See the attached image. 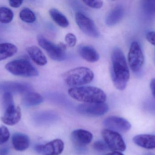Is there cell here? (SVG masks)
<instances>
[{"label":"cell","mask_w":155,"mask_h":155,"mask_svg":"<svg viewBox=\"0 0 155 155\" xmlns=\"http://www.w3.org/2000/svg\"><path fill=\"white\" fill-rule=\"evenodd\" d=\"M14 14L12 10L8 7H0V22L2 23L11 22L13 19Z\"/></svg>","instance_id":"cell-24"},{"label":"cell","mask_w":155,"mask_h":155,"mask_svg":"<svg viewBox=\"0 0 155 155\" xmlns=\"http://www.w3.org/2000/svg\"><path fill=\"white\" fill-rule=\"evenodd\" d=\"M12 143L15 150L22 152L28 149L30 146V138L25 134L16 133L13 135Z\"/></svg>","instance_id":"cell-17"},{"label":"cell","mask_w":155,"mask_h":155,"mask_svg":"<svg viewBox=\"0 0 155 155\" xmlns=\"http://www.w3.org/2000/svg\"><path fill=\"white\" fill-rule=\"evenodd\" d=\"M2 104L5 110L9 106L15 105L13 98L11 93L5 92L4 93L2 97Z\"/></svg>","instance_id":"cell-26"},{"label":"cell","mask_w":155,"mask_h":155,"mask_svg":"<svg viewBox=\"0 0 155 155\" xmlns=\"http://www.w3.org/2000/svg\"><path fill=\"white\" fill-rule=\"evenodd\" d=\"M102 134L105 143L112 151L124 152L126 149L125 143L119 133L105 129L102 131Z\"/></svg>","instance_id":"cell-8"},{"label":"cell","mask_w":155,"mask_h":155,"mask_svg":"<svg viewBox=\"0 0 155 155\" xmlns=\"http://www.w3.org/2000/svg\"><path fill=\"white\" fill-rule=\"evenodd\" d=\"M143 9L147 12L155 14V0H146L142 2Z\"/></svg>","instance_id":"cell-25"},{"label":"cell","mask_w":155,"mask_h":155,"mask_svg":"<svg viewBox=\"0 0 155 155\" xmlns=\"http://www.w3.org/2000/svg\"><path fill=\"white\" fill-rule=\"evenodd\" d=\"M21 108L13 105L5 110L4 114L1 119L5 125L13 126L18 123L21 120Z\"/></svg>","instance_id":"cell-12"},{"label":"cell","mask_w":155,"mask_h":155,"mask_svg":"<svg viewBox=\"0 0 155 155\" xmlns=\"http://www.w3.org/2000/svg\"><path fill=\"white\" fill-rule=\"evenodd\" d=\"M83 2L87 6L94 9H100L103 5V2L102 1H83Z\"/></svg>","instance_id":"cell-29"},{"label":"cell","mask_w":155,"mask_h":155,"mask_svg":"<svg viewBox=\"0 0 155 155\" xmlns=\"http://www.w3.org/2000/svg\"><path fill=\"white\" fill-rule=\"evenodd\" d=\"M9 153V148L7 147H0V155H8Z\"/></svg>","instance_id":"cell-33"},{"label":"cell","mask_w":155,"mask_h":155,"mask_svg":"<svg viewBox=\"0 0 155 155\" xmlns=\"http://www.w3.org/2000/svg\"><path fill=\"white\" fill-rule=\"evenodd\" d=\"M17 47L10 43L0 44V61L13 56L17 52Z\"/></svg>","instance_id":"cell-21"},{"label":"cell","mask_w":155,"mask_h":155,"mask_svg":"<svg viewBox=\"0 0 155 155\" xmlns=\"http://www.w3.org/2000/svg\"><path fill=\"white\" fill-rule=\"evenodd\" d=\"M5 67L9 72L16 76L32 77L39 75L37 69L29 61L23 59L12 61Z\"/></svg>","instance_id":"cell-5"},{"label":"cell","mask_w":155,"mask_h":155,"mask_svg":"<svg viewBox=\"0 0 155 155\" xmlns=\"http://www.w3.org/2000/svg\"><path fill=\"white\" fill-rule=\"evenodd\" d=\"M49 13L54 22L59 26L63 28H66L69 26L70 23L67 17L57 9L51 8Z\"/></svg>","instance_id":"cell-22"},{"label":"cell","mask_w":155,"mask_h":155,"mask_svg":"<svg viewBox=\"0 0 155 155\" xmlns=\"http://www.w3.org/2000/svg\"><path fill=\"white\" fill-rule=\"evenodd\" d=\"M94 78L93 71L86 67H78L67 71L63 75L65 83L69 86L78 87L91 83Z\"/></svg>","instance_id":"cell-3"},{"label":"cell","mask_w":155,"mask_h":155,"mask_svg":"<svg viewBox=\"0 0 155 155\" xmlns=\"http://www.w3.org/2000/svg\"><path fill=\"white\" fill-rule=\"evenodd\" d=\"M150 88H151V91H152V94L153 96L154 97L155 99V78H153L152 79L150 83Z\"/></svg>","instance_id":"cell-34"},{"label":"cell","mask_w":155,"mask_h":155,"mask_svg":"<svg viewBox=\"0 0 155 155\" xmlns=\"http://www.w3.org/2000/svg\"><path fill=\"white\" fill-rule=\"evenodd\" d=\"M133 142L137 145L145 149H155V135H137L133 138Z\"/></svg>","instance_id":"cell-16"},{"label":"cell","mask_w":155,"mask_h":155,"mask_svg":"<svg viewBox=\"0 0 155 155\" xmlns=\"http://www.w3.org/2000/svg\"><path fill=\"white\" fill-rule=\"evenodd\" d=\"M104 125L107 129L117 133H127L132 127L131 123L125 118L119 116L107 117L104 121Z\"/></svg>","instance_id":"cell-10"},{"label":"cell","mask_w":155,"mask_h":155,"mask_svg":"<svg viewBox=\"0 0 155 155\" xmlns=\"http://www.w3.org/2000/svg\"><path fill=\"white\" fill-rule=\"evenodd\" d=\"M37 41L40 46L46 51L51 59L58 62L66 59V46L64 44H55L42 35H38Z\"/></svg>","instance_id":"cell-4"},{"label":"cell","mask_w":155,"mask_h":155,"mask_svg":"<svg viewBox=\"0 0 155 155\" xmlns=\"http://www.w3.org/2000/svg\"><path fill=\"white\" fill-rule=\"evenodd\" d=\"M125 14V9L122 5L115 6L108 12L105 18V23L107 26H112L117 24L123 19Z\"/></svg>","instance_id":"cell-14"},{"label":"cell","mask_w":155,"mask_h":155,"mask_svg":"<svg viewBox=\"0 0 155 155\" xmlns=\"http://www.w3.org/2000/svg\"><path fill=\"white\" fill-rule=\"evenodd\" d=\"M23 1H14V0H10L9 1V5L10 6L13 8H17L21 5L22 4Z\"/></svg>","instance_id":"cell-32"},{"label":"cell","mask_w":155,"mask_h":155,"mask_svg":"<svg viewBox=\"0 0 155 155\" xmlns=\"http://www.w3.org/2000/svg\"><path fill=\"white\" fill-rule=\"evenodd\" d=\"M75 21L79 29L87 36L93 38L100 36V32L94 22L83 13L76 12Z\"/></svg>","instance_id":"cell-7"},{"label":"cell","mask_w":155,"mask_h":155,"mask_svg":"<svg viewBox=\"0 0 155 155\" xmlns=\"http://www.w3.org/2000/svg\"><path fill=\"white\" fill-rule=\"evenodd\" d=\"M65 41L66 44L69 47H74L77 43V38L75 35L72 33H69L65 35Z\"/></svg>","instance_id":"cell-28"},{"label":"cell","mask_w":155,"mask_h":155,"mask_svg":"<svg viewBox=\"0 0 155 155\" xmlns=\"http://www.w3.org/2000/svg\"><path fill=\"white\" fill-rule=\"evenodd\" d=\"M129 66L134 72L137 73L142 69L144 63V56L140 44L137 42L131 44L128 55Z\"/></svg>","instance_id":"cell-6"},{"label":"cell","mask_w":155,"mask_h":155,"mask_svg":"<svg viewBox=\"0 0 155 155\" xmlns=\"http://www.w3.org/2000/svg\"><path fill=\"white\" fill-rule=\"evenodd\" d=\"M20 17L22 21L28 23H33L36 20V16L34 13L28 8H25L21 10Z\"/></svg>","instance_id":"cell-23"},{"label":"cell","mask_w":155,"mask_h":155,"mask_svg":"<svg viewBox=\"0 0 155 155\" xmlns=\"http://www.w3.org/2000/svg\"><path fill=\"white\" fill-rule=\"evenodd\" d=\"M79 55L84 60L90 62H97L99 59V55L96 49L88 45H80L78 48Z\"/></svg>","instance_id":"cell-15"},{"label":"cell","mask_w":155,"mask_h":155,"mask_svg":"<svg viewBox=\"0 0 155 155\" xmlns=\"http://www.w3.org/2000/svg\"><path fill=\"white\" fill-rule=\"evenodd\" d=\"M146 37L149 42L155 46V32H148Z\"/></svg>","instance_id":"cell-31"},{"label":"cell","mask_w":155,"mask_h":155,"mask_svg":"<svg viewBox=\"0 0 155 155\" xmlns=\"http://www.w3.org/2000/svg\"><path fill=\"white\" fill-rule=\"evenodd\" d=\"M108 110V105L104 103H84L77 107L78 112L81 114L96 117L104 115Z\"/></svg>","instance_id":"cell-9"},{"label":"cell","mask_w":155,"mask_h":155,"mask_svg":"<svg viewBox=\"0 0 155 155\" xmlns=\"http://www.w3.org/2000/svg\"><path fill=\"white\" fill-rule=\"evenodd\" d=\"M44 98L40 94L34 92L26 93L22 99V103L25 106H33L43 103Z\"/></svg>","instance_id":"cell-20"},{"label":"cell","mask_w":155,"mask_h":155,"mask_svg":"<svg viewBox=\"0 0 155 155\" xmlns=\"http://www.w3.org/2000/svg\"><path fill=\"white\" fill-rule=\"evenodd\" d=\"M27 52L33 61L41 66L45 65L47 59L41 50L35 45H32L27 48Z\"/></svg>","instance_id":"cell-18"},{"label":"cell","mask_w":155,"mask_h":155,"mask_svg":"<svg viewBox=\"0 0 155 155\" xmlns=\"http://www.w3.org/2000/svg\"><path fill=\"white\" fill-rule=\"evenodd\" d=\"M94 148L96 151L104 152L106 151L108 147L105 143H104L102 141H97L95 142L94 143Z\"/></svg>","instance_id":"cell-30"},{"label":"cell","mask_w":155,"mask_h":155,"mask_svg":"<svg viewBox=\"0 0 155 155\" xmlns=\"http://www.w3.org/2000/svg\"><path fill=\"white\" fill-rule=\"evenodd\" d=\"M10 133L8 128L4 126H0V145L3 144L10 138Z\"/></svg>","instance_id":"cell-27"},{"label":"cell","mask_w":155,"mask_h":155,"mask_svg":"<svg viewBox=\"0 0 155 155\" xmlns=\"http://www.w3.org/2000/svg\"><path fill=\"white\" fill-rule=\"evenodd\" d=\"M2 87L6 90L5 92H15L20 93H28L32 89L31 85L26 83L9 82L3 84Z\"/></svg>","instance_id":"cell-19"},{"label":"cell","mask_w":155,"mask_h":155,"mask_svg":"<svg viewBox=\"0 0 155 155\" xmlns=\"http://www.w3.org/2000/svg\"></svg>","instance_id":"cell-36"},{"label":"cell","mask_w":155,"mask_h":155,"mask_svg":"<svg viewBox=\"0 0 155 155\" xmlns=\"http://www.w3.org/2000/svg\"><path fill=\"white\" fill-rule=\"evenodd\" d=\"M64 149V143L61 139L53 140L46 144L39 145L35 147V151L41 155H59Z\"/></svg>","instance_id":"cell-11"},{"label":"cell","mask_w":155,"mask_h":155,"mask_svg":"<svg viewBox=\"0 0 155 155\" xmlns=\"http://www.w3.org/2000/svg\"><path fill=\"white\" fill-rule=\"evenodd\" d=\"M106 155H124L120 152H113L108 153Z\"/></svg>","instance_id":"cell-35"},{"label":"cell","mask_w":155,"mask_h":155,"mask_svg":"<svg viewBox=\"0 0 155 155\" xmlns=\"http://www.w3.org/2000/svg\"><path fill=\"white\" fill-rule=\"evenodd\" d=\"M111 75L115 87L123 91L126 88L130 78L129 68L124 52L115 47L111 55Z\"/></svg>","instance_id":"cell-1"},{"label":"cell","mask_w":155,"mask_h":155,"mask_svg":"<svg viewBox=\"0 0 155 155\" xmlns=\"http://www.w3.org/2000/svg\"><path fill=\"white\" fill-rule=\"evenodd\" d=\"M93 137V135L90 132L84 129L74 130L71 134L73 142L78 147H84L89 144Z\"/></svg>","instance_id":"cell-13"},{"label":"cell","mask_w":155,"mask_h":155,"mask_svg":"<svg viewBox=\"0 0 155 155\" xmlns=\"http://www.w3.org/2000/svg\"><path fill=\"white\" fill-rule=\"evenodd\" d=\"M68 94L72 98L84 103H104L107 99L105 93L94 86L72 87L68 90Z\"/></svg>","instance_id":"cell-2"}]
</instances>
